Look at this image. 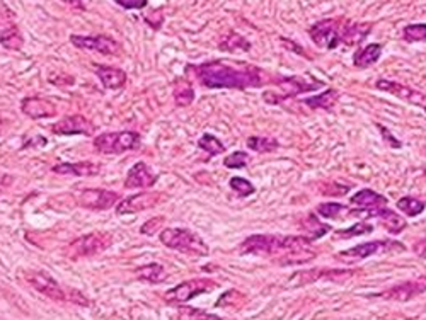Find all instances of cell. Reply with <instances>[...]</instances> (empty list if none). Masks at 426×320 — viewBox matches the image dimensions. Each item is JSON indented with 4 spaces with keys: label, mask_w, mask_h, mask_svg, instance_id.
I'll return each instance as SVG.
<instances>
[{
    "label": "cell",
    "mask_w": 426,
    "mask_h": 320,
    "mask_svg": "<svg viewBox=\"0 0 426 320\" xmlns=\"http://www.w3.org/2000/svg\"><path fill=\"white\" fill-rule=\"evenodd\" d=\"M186 72L193 73L198 84L206 89L246 91V89L261 87L264 82V70L244 61L230 64L225 60H212L200 65H187Z\"/></svg>",
    "instance_id": "obj_1"
},
{
    "label": "cell",
    "mask_w": 426,
    "mask_h": 320,
    "mask_svg": "<svg viewBox=\"0 0 426 320\" xmlns=\"http://www.w3.org/2000/svg\"><path fill=\"white\" fill-rule=\"evenodd\" d=\"M159 239L167 249L187 254V256L206 257L210 254V247L205 244V240L190 228H164Z\"/></svg>",
    "instance_id": "obj_2"
},
{
    "label": "cell",
    "mask_w": 426,
    "mask_h": 320,
    "mask_svg": "<svg viewBox=\"0 0 426 320\" xmlns=\"http://www.w3.org/2000/svg\"><path fill=\"white\" fill-rule=\"evenodd\" d=\"M115 244V237L109 232H91L72 240L65 247V256L70 261H80L85 257H94L103 254Z\"/></svg>",
    "instance_id": "obj_3"
},
{
    "label": "cell",
    "mask_w": 426,
    "mask_h": 320,
    "mask_svg": "<svg viewBox=\"0 0 426 320\" xmlns=\"http://www.w3.org/2000/svg\"><path fill=\"white\" fill-rule=\"evenodd\" d=\"M142 143V136L136 131H106L92 140V147L103 155H120L135 150Z\"/></svg>",
    "instance_id": "obj_4"
},
{
    "label": "cell",
    "mask_w": 426,
    "mask_h": 320,
    "mask_svg": "<svg viewBox=\"0 0 426 320\" xmlns=\"http://www.w3.org/2000/svg\"><path fill=\"white\" fill-rule=\"evenodd\" d=\"M22 278L27 281L31 288L38 291V293L45 295L46 298L53 300L57 303H67L69 302V291L70 288H64L62 284H58V281L50 276L45 271H22Z\"/></svg>",
    "instance_id": "obj_5"
},
{
    "label": "cell",
    "mask_w": 426,
    "mask_h": 320,
    "mask_svg": "<svg viewBox=\"0 0 426 320\" xmlns=\"http://www.w3.org/2000/svg\"><path fill=\"white\" fill-rule=\"evenodd\" d=\"M218 284L210 278H197V279H187L185 283L178 284L173 290L167 291L164 295V300L173 305H179V303H187L193 300L194 296H200L203 293H210L217 288Z\"/></svg>",
    "instance_id": "obj_6"
},
{
    "label": "cell",
    "mask_w": 426,
    "mask_h": 320,
    "mask_svg": "<svg viewBox=\"0 0 426 320\" xmlns=\"http://www.w3.org/2000/svg\"><path fill=\"white\" fill-rule=\"evenodd\" d=\"M346 21H336V19H324V21L315 22L308 29V36L315 45L320 48L334 50L339 45L343 38V29H345Z\"/></svg>",
    "instance_id": "obj_7"
},
{
    "label": "cell",
    "mask_w": 426,
    "mask_h": 320,
    "mask_svg": "<svg viewBox=\"0 0 426 320\" xmlns=\"http://www.w3.org/2000/svg\"><path fill=\"white\" fill-rule=\"evenodd\" d=\"M404 244L396 240H374L365 242V244L355 245V247L346 249V251L339 252V259L346 261H362L365 257L378 256V254H389V252H402L404 251Z\"/></svg>",
    "instance_id": "obj_8"
},
{
    "label": "cell",
    "mask_w": 426,
    "mask_h": 320,
    "mask_svg": "<svg viewBox=\"0 0 426 320\" xmlns=\"http://www.w3.org/2000/svg\"><path fill=\"white\" fill-rule=\"evenodd\" d=\"M80 208L91 212H106L120 203V194L115 191L103 189V187H87L77 196Z\"/></svg>",
    "instance_id": "obj_9"
},
{
    "label": "cell",
    "mask_w": 426,
    "mask_h": 320,
    "mask_svg": "<svg viewBox=\"0 0 426 320\" xmlns=\"http://www.w3.org/2000/svg\"><path fill=\"white\" fill-rule=\"evenodd\" d=\"M350 203L358 208L351 212L353 214L360 213V214H365V217H374V218H378V214L384 212L387 205H389L385 196L375 193L372 189H360L358 193H355L353 196L350 198Z\"/></svg>",
    "instance_id": "obj_10"
},
{
    "label": "cell",
    "mask_w": 426,
    "mask_h": 320,
    "mask_svg": "<svg viewBox=\"0 0 426 320\" xmlns=\"http://www.w3.org/2000/svg\"><path fill=\"white\" fill-rule=\"evenodd\" d=\"M164 200V193H152V191H143V193L132 194V196L125 198L116 206V213L118 214H132L145 212V210L154 208L160 201Z\"/></svg>",
    "instance_id": "obj_11"
},
{
    "label": "cell",
    "mask_w": 426,
    "mask_h": 320,
    "mask_svg": "<svg viewBox=\"0 0 426 320\" xmlns=\"http://www.w3.org/2000/svg\"><path fill=\"white\" fill-rule=\"evenodd\" d=\"M355 275H358V271H355V269H308V271L295 272L293 278L288 281V284L290 286H302V284L312 283V281L318 279L341 281L351 278Z\"/></svg>",
    "instance_id": "obj_12"
},
{
    "label": "cell",
    "mask_w": 426,
    "mask_h": 320,
    "mask_svg": "<svg viewBox=\"0 0 426 320\" xmlns=\"http://www.w3.org/2000/svg\"><path fill=\"white\" fill-rule=\"evenodd\" d=\"M70 43L79 50H87V52H97L101 54H118L120 45L113 38L104 36H80V34H72Z\"/></svg>",
    "instance_id": "obj_13"
},
{
    "label": "cell",
    "mask_w": 426,
    "mask_h": 320,
    "mask_svg": "<svg viewBox=\"0 0 426 320\" xmlns=\"http://www.w3.org/2000/svg\"><path fill=\"white\" fill-rule=\"evenodd\" d=\"M52 133L55 135H85L91 136L96 131L92 121H89L85 116L82 115H72L65 116L64 119H60L58 123L52 124Z\"/></svg>",
    "instance_id": "obj_14"
},
{
    "label": "cell",
    "mask_w": 426,
    "mask_h": 320,
    "mask_svg": "<svg viewBox=\"0 0 426 320\" xmlns=\"http://www.w3.org/2000/svg\"><path fill=\"white\" fill-rule=\"evenodd\" d=\"M426 291V276H420V278L413 281H406V283L397 284V286L390 288V290L384 291V293L377 295L381 298L389 300V302H409L414 296L425 293Z\"/></svg>",
    "instance_id": "obj_15"
},
{
    "label": "cell",
    "mask_w": 426,
    "mask_h": 320,
    "mask_svg": "<svg viewBox=\"0 0 426 320\" xmlns=\"http://www.w3.org/2000/svg\"><path fill=\"white\" fill-rule=\"evenodd\" d=\"M157 179L159 174H154V170L145 162H136L128 170L127 179H125V187L127 189H148L157 182Z\"/></svg>",
    "instance_id": "obj_16"
},
{
    "label": "cell",
    "mask_w": 426,
    "mask_h": 320,
    "mask_svg": "<svg viewBox=\"0 0 426 320\" xmlns=\"http://www.w3.org/2000/svg\"><path fill=\"white\" fill-rule=\"evenodd\" d=\"M21 111L31 119H48L58 115V109L50 99L43 97H26L21 103Z\"/></svg>",
    "instance_id": "obj_17"
},
{
    "label": "cell",
    "mask_w": 426,
    "mask_h": 320,
    "mask_svg": "<svg viewBox=\"0 0 426 320\" xmlns=\"http://www.w3.org/2000/svg\"><path fill=\"white\" fill-rule=\"evenodd\" d=\"M52 173L58 175H77V177H92L101 173V166L91 162V160H82V162H62L52 167Z\"/></svg>",
    "instance_id": "obj_18"
},
{
    "label": "cell",
    "mask_w": 426,
    "mask_h": 320,
    "mask_svg": "<svg viewBox=\"0 0 426 320\" xmlns=\"http://www.w3.org/2000/svg\"><path fill=\"white\" fill-rule=\"evenodd\" d=\"M94 68H96V75L99 77L103 87L108 91H116L127 84L128 75L125 70L113 67V65H96Z\"/></svg>",
    "instance_id": "obj_19"
},
{
    "label": "cell",
    "mask_w": 426,
    "mask_h": 320,
    "mask_svg": "<svg viewBox=\"0 0 426 320\" xmlns=\"http://www.w3.org/2000/svg\"><path fill=\"white\" fill-rule=\"evenodd\" d=\"M0 45L10 52H19L24 45V38L13 19L0 21Z\"/></svg>",
    "instance_id": "obj_20"
},
{
    "label": "cell",
    "mask_w": 426,
    "mask_h": 320,
    "mask_svg": "<svg viewBox=\"0 0 426 320\" xmlns=\"http://www.w3.org/2000/svg\"><path fill=\"white\" fill-rule=\"evenodd\" d=\"M375 87H377L378 91H384V92L392 94V96L399 97V99L411 101V103H414V104H420L421 101L425 99L423 94L416 92V91H414V89L408 87V85L397 84V82L387 80V79H378L377 82H375Z\"/></svg>",
    "instance_id": "obj_21"
},
{
    "label": "cell",
    "mask_w": 426,
    "mask_h": 320,
    "mask_svg": "<svg viewBox=\"0 0 426 320\" xmlns=\"http://www.w3.org/2000/svg\"><path fill=\"white\" fill-rule=\"evenodd\" d=\"M372 31L370 22H345V29H343L341 41L346 43L348 46L360 45Z\"/></svg>",
    "instance_id": "obj_22"
},
{
    "label": "cell",
    "mask_w": 426,
    "mask_h": 320,
    "mask_svg": "<svg viewBox=\"0 0 426 320\" xmlns=\"http://www.w3.org/2000/svg\"><path fill=\"white\" fill-rule=\"evenodd\" d=\"M173 97L176 106L186 108L194 101V87L185 77H179L173 82Z\"/></svg>",
    "instance_id": "obj_23"
},
{
    "label": "cell",
    "mask_w": 426,
    "mask_h": 320,
    "mask_svg": "<svg viewBox=\"0 0 426 320\" xmlns=\"http://www.w3.org/2000/svg\"><path fill=\"white\" fill-rule=\"evenodd\" d=\"M218 48L222 52L227 53H239V52H249L251 50V43L246 40L244 36H241L239 33L236 31H229L224 38L220 40V45Z\"/></svg>",
    "instance_id": "obj_24"
},
{
    "label": "cell",
    "mask_w": 426,
    "mask_h": 320,
    "mask_svg": "<svg viewBox=\"0 0 426 320\" xmlns=\"http://www.w3.org/2000/svg\"><path fill=\"white\" fill-rule=\"evenodd\" d=\"M382 54V45L381 43H372V45L365 46L363 50H360V52L355 54V67L358 68H369L372 67L378 61V58H381Z\"/></svg>",
    "instance_id": "obj_25"
},
{
    "label": "cell",
    "mask_w": 426,
    "mask_h": 320,
    "mask_svg": "<svg viewBox=\"0 0 426 320\" xmlns=\"http://www.w3.org/2000/svg\"><path fill=\"white\" fill-rule=\"evenodd\" d=\"M135 275H136V279L145 281V283H150V284H159V283H162V281L167 279L166 269L160 266L159 263H150V264H145V266H140L135 271Z\"/></svg>",
    "instance_id": "obj_26"
},
{
    "label": "cell",
    "mask_w": 426,
    "mask_h": 320,
    "mask_svg": "<svg viewBox=\"0 0 426 320\" xmlns=\"http://www.w3.org/2000/svg\"><path fill=\"white\" fill-rule=\"evenodd\" d=\"M304 103L311 109H326V111H329V109H333L334 104L338 103V91L329 89V91L319 94V96L304 99Z\"/></svg>",
    "instance_id": "obj_27"
},
{
    "label": "cell",
    "mask_w": 426,
    "mask_h": 320,
    "mask_svg": "<svg viewBox=\"0 0 426 320\" xmlns=\"http://www.w3.org/2000/svg\"><path fill=\"white\" fill-rule=\"evenodd\" d=\"M378 218L382 220V225H384L387 232L392 233V235H397V233H401L406 228L404 218H401L399 214L389 208H385L384 212L378 214Z\"/></svg>",
    "instance_id": "obj_28"
},
{
    "label": "cell",
    "mask_w": 426,
    "mask_h": 320,
    "mask_svg": "<svg viewBox=\"0 0 426 320\" xmlns=\"http://www.w3.org/2000/svg\"><path fill=\"white\" fill-rule=\"evenodd\" d=\"M246 145L249 150L257 152V154H269V152H275L280 143L275 138H267V136H249Z\"/></svg>",
    "instance_id": "obj_29"
},
{
    "label": "cell",
    "mask_w": 426,
    "mask_h": 320,
    "mask_svg": "<svg viewBox=\"0 0 426 320\" xmlns=\"http://www.w3.org/2000/svg\"><path fill=\"white\" fill-rule=\"evenodd\" d=\"M302 227H304V230H306V233H307L306 237L311 242L320 239V237H324L331 230L329 225L320 224L318 218H315V214H308L307 220L304 221Z\"/></svg>",
    "instance_id": "obj_30"
},
{
    "label": "cell",
    "mask_w": 426,
    "mask_h": 320,
    "mask_svg": "<svg viewBox=\"0 0 426 320\" xmlns=\"http://www.w3.org/2000/svg\"><path fill=\"white\" fill-rule=\"evenodd\" d=\"M198 147H200L203 152H206L210 157H217V155L224 154L225 152L224 143H222L217 136L210 135V133H205L200 136V140H198Z\"/></svg>",
    "instance_id": "obj_31"
},
{
    "label": "cell",
    "mask_w": 426,
    "mask_h": 320,
    "mask_svg": "<svg viewBox=\"0 0 426 320\" xmlns=\"http://www.w3.org/2000/svg\"><path fill=\"white\" fill-rule=\"evenodd\" d=\"M397 208H399L404 214H408V217H418V214L425 212L426 205L423 201L416 200V198L404 196L397 201Z\"/></svg>",
    "instance_id": "obj_32"
},
{
    "label": "cell",
    "mask_w": 426,
    "mask_h": 320,
    "mask_svg": "<svg viewBox=\"0 0 426 320\" xmlns=\"http://www.w3.org/2000/svg\"><path fill=\"white\" fill-rule=\"evenodd\" d=\"M229 186H230V189L236 191L237 196H241V198H248V196H251V194L256 193V187H254L253 182L248 181V179H244V177H232L229 181Z\"/></svg>",
    "instance_id": "obj_33"
},
{
    "label": "cell",
    "mask_w": 426,
    "mask_h": 320,
    "mask_svg": "<svg viewBox=\"0 0 426 320\" xmlns=\"http://www.w3.org/2000/svg\"><path fill=\"white\" fill-rule=\"evenodd\" d=\"M374 230V225L367 224V221H357V224L353 225V227L346 228V230H338V235L341 237V239H351V237H357V235H365V233H370Z\"/></svg>",
    "instance_id": "obj_34"
},
{
    "label": "cell",
    "mask_w": 426,
    "mask_h": 320,
    "mask_svg": "<svg viewBox=\"0 0 426 320\" xmlns=\"http://www.w3.org/2000/svg\"><path fill=\"white\" fill-rule=\"evenodd\" d=\"M249 162V155L246 152H234L224 159V166L227 169H244Z\"/></svg>",
    "instance_id": "obj_35"
},
{
    "label": "cell",
    "mask_w": 426,
    "mask_h": 320,
    "mask_svg": "<svg viewBox=\"0 0 426 320\" xmlns=\"http://www.w3.org/2000/svg\"><path fill=\"white\" fill-rule=\"evenodd\" d=\"M404 40L408 43L426 41V24H409L404 27Z\"/></svg>",
    "instance_id": "obj_36"
},
{
    "label": "cell",
    "mask_w": 426,
    "mask_h": 320,
    "mask_svg": "<svg viewBox=\"0 0 426 320\" xmlns=\"http://www.w3.org/2000/svg\"><path fill=\"white\" fill-rule=\"evenodd\" d=\"M343 212H345V206L339 203H322L318 206V213L327 220H336Z\"/></svg>",
    "instance_id": "obj_37"
},
{
    "label": "cell",
    "mask_w": 426,
    "mask_h": 320,
    "mask_svg": "<svg viewBox=\"0 0 426 320\" xmlns=\"http://www.w3.org/2000/svg\"><path fill=\"white\" fill-rule=\"evenodd\" d=\"M164 221H166V217H162V214L150 218V220H147L145 224L140 227V233H142V235H154V233L162 232Z\"/></svg>",
    "instance_id": "obj_38"
},
{
    "label": "cell",
    "mask_w": 426,
    "mask_h": 320,
    "mask_svg": "<svg viewBox=\"0 0 426 320\" xmlns=\"http://www.w3.org/2000/svg\"><path fill=\"white\" fill-rule=\"evenodd\" d=\"M115 3H118L123 9H143L147 7L148 0H115Z\"/></svg>",
    "instance_id": "obj_39"
},
{
    "label": "cell",
    "mask_w": 426,
    "mask_h": 320,
    "mask_svg": "<svg viewBox=\"0 0 426 320\" xmlns=\"http://www.w3.org/2000/svg\"><path fill=\"white\" fill-rule=\"evenodd\" d=\"M190 312V320H224L222 317H217V315L206 314L203 310H187Z\"/></svg>",
    "instance_id": "obj_40"
},
{
    "label": "cell",
    "mask_w": 426,
    "mask_h": 320,
    "mask_svg": "<svg viewBox=\"0 0 426 320\" xmlns=\"http://www.w3.org/2000/svg\"><path fill=\"white\" fill-rule=\"evenodd\" d=\"M378 126V130H381V133H382V136H384V138H387V142L390 143V145H392L394 148H397V147H401V142H397L396 138H394L392 135H390V131L387 130V128H384L382 126V124H377Z\"/></svg>",
    "instance_id": "obj_41"
},
{
    "label": "cell",
    "mask_w": 426,
    "mask_h": 320,
    "mask_svg": "<svg viewBox=\"0 0 426 320\" xmlns=\"http://www.w3.org/2000/svg\"><path fill=\"white\" fill-rule=\"evenodd\" d=\"M414 252H416L420 257H423V259H426V237L420 242H416V245H414Z\"/></svg>",
    "instance_id": "obj_42"
},
{
    "label": "cell",
    "mask_w": 426,
    "mask_h": 320,
    "mask_svg": "<svg viewBox=\"0 0 426 320\" xmlns=\"http://www.w3.org/2000/svg\"><path fill=\"white\" fill-rule=\"evenodd\" d=\"M2 131H3V119L0 118V133H2Z\"/></svg>",
    "instance_id": "obj_43"
},
{
    "label": "cell",
    "mask_w": 426,
    "mask_h": 320,
    "mask_svg": "<svg viewBox=\"0 0 426 320\" xmlns=\"http://www.w3.org/2000/svg\"><path fill=\"white\" fill-rule=\"evenodd\" d=\"M0 194H2V184H0Z\"/></svg>",
    "instance_id": "obj_44"
},
{
    "label": "cell",
    "mask_w": 426,
    "mask_h": 320,
    "mask_svg": "<svg viewBox=\"0 0 426 320\" xmlns=\"http://www.w3.org/2000/svg\"><path fill=\"white\" fill-rule=\"evenodd\" d=\"M425 175H426V170H425Z\"/></svg>",
    "instance_id": "obj_45"
},
{
    "label": "cell",
    "mask_w": 426,
    "mask_h": 320,
    "mask_svg": "<svg viewBox=\"0 0 426 320\" xmlns=\"http://www.w3.org/2000/svg\"><path fill=\"white\" fill-rule=\"evenodd\" d=\"M425 111H426V106H425Z\"/></svg>",
    "instance_id": "obj_46"
}]
</instances>
